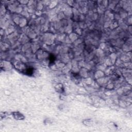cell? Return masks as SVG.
I'll return each mask as SVG.
<instances>
[{"label": "cell", "mask_w": 132, "mask_h": 132, "mask_svg": "<svg viewBox=\"0 0 132 132\" xmlns=\"http://www.w3.org/2000/svg\"><path fill=\"white\" fill-rule=\"evenodd\" d=\"M12 114H13V116L15 117V118L18 120H23V119L25 118L23 115L22 114H21V113L19 112H14L12 113Z\"/></svg>", "instance_id": "obj_1"}]
</instances>
